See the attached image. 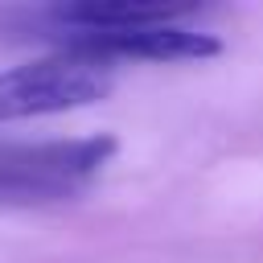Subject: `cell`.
Instances as JSON below:
<instances>
[{
	"instance_id": "obj_3",
	"label": "cell",
	"mask_w": 263,
	"mask_h": 263,
	"mask_svg": "<svg viewBox=\"0 0 263 263\" xmlns=\"http://www.w3.org/2000/svg\"><path fill=\"white\" fill-rule=\"evenodd\" d=\"M111 86H115V62L78 49H53L45 58L0 70V123L78 111L107 99Z\"/></svg>"
},
{
	"instance_id": "obj_1",
	"label": "cell",
	"mask_w": 263,
	"mask_h": 263,
	"mask_svg": "<svg viewBox=\"0 0 263 263\" xmlns=\"http://www.w3.org/2000/svg\"><path fill=\"white\" fill-rule=\"evenodd\" d=\"M189 4H127V0H82L53 4L45 12L58 49L95 53L103 62H201L222 53L214 33L185 25Z\"/></svg>"
},
{
	"instance_id": "obj_2",
	"label": "cell",
	"mask_w": 263,
	"mask_h": 263,
	"mask_svg": "<svg viewBox=\"0 0 263 263\" xmlns=\"http://www.w3.org/2000/svg\"><path fill=\"white\" fill-rule=\"evenodd\" d=\"M115 136H74L41 144H0V201H66L86 193L115 156Z\"/></svg>"
}]
</instances>
